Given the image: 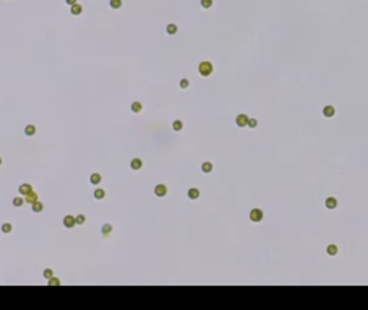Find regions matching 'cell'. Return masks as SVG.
<instances>
[{"label": "cell", "mask_w": 368, "mask_h": 310, "mask_svg": "<svg viewBox=\"0 0 368 310\" xmlns=\"http://www.w3.org/2000/svg\"><path fill=\"white\" fill-rule=\"evenodd\" d=\"M198 72H200L201 76H209V75L213 73V65L210 62H207V60L206 62H201L198 65Z\"/></svg>", "instance_id": "obj_1"}, {"label": "cell", "mask_w": 368, "mask_h": 310, "mask_svg": "<svg viewBox=\"0 0 368 310\" xmlns=\"http://www.w3.org/2000/svg\"><path fill=\"white\" fill-rule=\"evenodd\" d=\"M262 218H263V212H262V210L255 208V210H252V211H250V220H252L253 223H259V221H262Z\"/></svg>", "instance_id": "obj_2"}, {"label": "cell", "mask_w": 368, "mask_h": 310, "mask_svg": "<svg viewBox=\"0 0 368 310\" xmlns=\"http://www.w3.org/2000/svg\"><path fill=\"white\" fill-rule=\"evenodd\" d=\"M167 185H164V184H158V185H155V188H154V194L157 197H164V195H167Z\"/></svg>", "instance_id": "obj_3"}, {"label": "cell", "mask_w": 368, "mask_h": 310, "mask_svg": "<svg viewBox=\"0 0 368 310\" xmlns=\"http://www.w3.org/2000/svg\"><path fill=\"white\" fill-rule=\"evenodd\" d=\"M75 224H76V218L73 217V215H66L63 218V225H65L66 228H72Z\"/></svg>", "instance_id": "obj_4"}, {"label": "cell", "mask_w": 368, "mask_h": 310, "mask_svg": "<svg viewBox=\"0 0 368 310\" xmlns=\"http://www.w3.org/2000/svg\"><path fill=\"white\" fill-rule=\"evenodd\" d=\"M247 122H249V118H247V115H245V114L237 115V118H236V125H237V126H246V125H247Z\"/></svg>", "instance_id": "obj_5"}, {"label": "cell", "mask_w": 368, "mask_h": 310, "mask_svg": "<svg viewBox=\"0 0 368 310\" xmlns=\"http://www.w3.org/2000/svg\"><path fill=\"white\" fill-rule=\"evenodd\" d=\"M32 191H33V187L30 184H22L19 187V192L22 195H28L29 192H32Z\"/></svg>", "instance_id": "obj_6"}, {"label": "cell", "mask_w": 368, "mask_h": 310, "mask_svg": "<svg viewBox=\"0 0 368 310\" xmlns=\"http://www.w3.org/2000/svg\"><path fill=\"white\" fill-rule=\"evenodd\" d=\"M39 200V195L35 192V191H32V192H29L28 195H26V198H25V201L28 202V204H33V202H36Z\"/></svg>", "instance_id": "obj_7"}, {"label": "cell", "mask_w": 368, "mask_h": 310, "mask_svg": "<svg viewBox=\"0 0 368 310\" xmlns=\"http://www.w3.org/2000/svg\"><path fill=\"white\" fill-rule=\"evenodd\" d=\"M71 13L73 15V16H79L81 13H82V6L79 5V3H75V5L71 6Z\"/></svg>", "instance_id": "obj_8"}, {"label": "cell", "mask_w": 368, "mask_h": 310, "mask_svg": "<svg viewBox=\"0 0 368 310\" xmlns=\"http://www.w3.org/2000/svg\"><path fill=\"white\" fill-rule=\"evenodd\" d=\"M336 198L335 197H329V198H326V201H325V205H326V208H329V210H334L336 207Z\"/></svg>", "instance_id": "obj_9"}, {"label": "cell", "mask_w": 368, "mask_h": 310, "mask_svg": "<svg viewBox=\"0 0 368 310\" xmlns=\"http://www.w3.org/2000/svg\"><path fill=\"white\" fill-rule=\"evenodd\" d=\"M111 233H112V225H111L110 223H105L104 225H102V235H104V237H110Z\"/></svg>", "instance_id": "obj_10"}, {"label": "cell", "mask_w": 368, "mask_h": 310, "mask_svg": "<svg viewBox=\"0 0 368 310\" xmlns=\"http://www.w3.org/2000/svg\"><path fill=\"white\" fill-rule=\"evenodd\" d=\"M334 114H335V108H334V106L328 105V106H325V108H324V115L326 116V118L334 116Z\"/></svg>", "instance_id": "obj_11"}, {"label": "cell", "mask_w": 368, "mask_h": 310, "mask_svg": "<svg viewBox=\"0 0 368 310\" xmlns=\"http://www.w3.org/2000/svg\"><path fill=\"white\" fill-rule=\"evenodd\" d=\"M187 194H188V197L191 200H197L198 197H200V190H197V188H190Z\"/></svg>", "instance_id": "obj_12"}, {"label": "cell", "mask_w": 368, "mask_h": 310, "mask_svg": "<svg viewBox=\"0 0 368 310\" xmlns=\"http://www.w3.org/2000/svg\"><path fill=\"white\" fill-rule=\"evenodd\" d=\"M143 167V161L140 159V158H134L131 161V168L132 169H140Z\"/></svg>", "instance_id": "obj_13"}, {"label": "cell", "mask_w": 368, "mask_h": 310, "mask_svg": "<svg viewBox=\"0 0 368 310\" xmlns=\"http://www.w3.org/2000/svg\"><path fill=\"white\" fill-rule=\"evenodd\" d=\"M32 210H33V212H40V211H43V204L42 202L39 201H36V202H33L32 204Z\"/></svg>", "instance_id": "obj_14"}, {"label": "cell", "mask_w": 368, "mask_h": 310, "mask_svg": "<svg viewBox=\"0 0 368 310\" xmlns=\"http://www.w3.org/2000/svg\"><path fill=\"white\" fill-rule=\"evenodd\" d=\"M141 109H143V105H141V102H132V105H131V111H132V112L138 114V112H141Z\"/></svg>", "instance_id": "obj_15"}, {"label": "cell", "mask_w": 368, "mask_h": 310, "mask_svg": "<svg viewBox=\"0 0 368 310\" xmlns=\"http://www.w3.org/2000/svg\"><path fill=\"white\" fill-rule=\"evenodd\" d=\"M93 197H95L96 200H102V198L105 197V190H102V188L95 190V192H93Z\"/></svg>", "instance_id": "obj_16"}, {"label": "cell", "mask_w": 368, "mask_h": 310, "mask_svg": "<svg viewBox=\"0 0 368 310\" xmlns=\"http://www.w3.org/2000/svg\"><path fill=\"white\" fill-rule=\"evenodd\" d=\"M101 180H102V177H101V174H92L91 175V182H92L93 185H96V184H99L101 182Z\"/></svg>", "instance_id": "obj_17"}, {"label": "cell", "mask_w": 368, "mask_h": 310, "mask_svg": "<svg viewBox=\"0 0 368 310\" xmlns=\"http://www.w3.org/2000/svg\"><path fill=\"white\" fill-rule=\"evenodd\" d=\"M201 171H203V172H211V171H213V164L211 162H204L203 165H201Z\"/></svg>", "instance_id": "obj_18"}, {"label": "cell", "mask_w": 368, "mask_h": 310, "mask_svg": "<svg viewBox=\"0 0 368 310\" xmlns=\"http://www.w3.org/2000/svg\"><path fill=\"white\" fill-rule=\"evenodd\" d=\"M177 30H178V27H177V25H174V23H171V25L167 26V33H168V35H176Z\"/></svg>", "instance_id": "obj_19"}, {"label": "cell", "mask_w": 368, "mask_h": 310, "mask_svg": "<svg viewBox=\"0 0 368 310\" xmlns=\"http://www.w3.org/2000/svg\"><path fill=\"white\" fill-rule=\"evenodd\" d=\"M35 132H36V128L33 125H28L26 128H25V134L28 136H32V135H35Z\"/></svg>", "instance_id": "obj_20"}, {"label": "cell", "mask_w": 368, "mask_h": 310, "mask_svg": "<svg viewBox=\"0 0 368 310\" xmlns=\"http://www.w3.org/2000/svg\"><path fill=\"white\" fill-rule=\"evenodd\" d=\"M173 129L176 131V132L181 131V129H183V122H181V121H180V119L174 121V122H173Z\"/></svg>", "instance_id": "obj_21"}, {"label": "cell", "mask_w": 368, "mask_h": 310, "mask_svg": "<svg viewBox=\"0 0 368 310\" xmlns=\"http://www.w3.org/2000/svg\"><path fill=\"white\" fill-rule=\"evenodd\" d=\"M110 6L112 9H120L122 6V0H110Z\"/></svg>", "instance_id": "obj_22"}, {"label": "cell", "mask_w": 368, "mask_h": 310, "mask_svg": "<svg viewBox=\"0 0 368 310\" xmlns=\"http://www.w3.org/2000/svg\"><path fill=\"white\" fill-rule=\"evenodd\" d=\"M328 254L329 256H335L336 253H338V247H336L335 244H331V245H328Z\"/></svg>", "instance_id": "obj_23"}, {"label": "cell", "mask_w": 368, "mask_h": 310, "mask_svg": "<svg viewBox=\"0 0 368 310\" xmlns=\"http://www.w3.org/2000/svg\"><path fill=\"white\" fill-rule=\"evenodd\" d=\"M2 231H3L5 234L10 233V231H12V224L10 223H5L3 225H2Z\"/></svg>", "instance_id": "obj_24"}, {"label": "cell", "mask_w": 368, "mask_h": 310, "mask_svg": "<svg viewBox=\"0 0 368 310\" xmlns=\"http://www.w3.org/2000/svg\"><path fill=\"white\" fill-rule=\"evenodd\" d=\"M43 277L48 278V280H49V278H52V277H53V270H52V268H46V270L43 272Z\"/></svg>", "instance_id": "obj_25"}, {"label": "cell", "mask_w": 368, "mask_h": 310, "mask_svg": "<svg viewBox=\"0 0 368 310\" xmlns=\"http://www.w3.org/2000/svg\"><path fill=\"white\" fill-rule=\"evenodd\" d=\"M23 202H26L23 198H20V197H16V198L13 200V205H15V207H20V205H23Z\"/></svg>", "instance_id": "obj_26"}, {"label": "cell", "mask_w": 368, "mask_h": 310, "mask_svg": "<svg viewBox=\"0 0 368 310\" xmlns=\"http://www.w3.org/2000/svg\"><path fill=\"white\" fill-rule=\"evenodd\" d=\"M49 286H61V280L59 278H56V277H52V278H49Z\"/></svg>", "instance_id": "obj_27"}, {"label": "cell", "mask_w": 368, "mask_h": 310, "mask_svg": "<svg viewBox=\"0 0 368 310\" xmlns=\"http://www.w3.org/2000/svg\"><path fill=\"white\" fill-rule=\"evenodd\" d=\"M200 3H201V6H203L204 9H209V7L213 6V0H201Z\"/></svg>", "instance_id": "obj_28"}, {"label": "cell", "mask_w": 368, "mask_h": 310, "mask_svg": "<svg viewBox=\"0 0 368 310\" xmlns=\"http://www.w3.org/2000/svg\"><path fill=\"white\" fill-rule=\"evenodd\" d=\"M75 218H76V224H79V225H82V224H85V220H86L83 214H79V215H76V217H75Z\"/></svg>", "instance_id": "obj_29"}, {"label": "cell", "mask_w": 368, "mask_h": 310, "mask_svg": "<svg viewBox=\"0 0 368 310\" xmlns=\"http://www.w3.org/2000/svg\"><path fill=\"white\" fill-rule=\"evenodd\" d=\"M188 85H190V82L187 81V79H181V81H180V86H181L183 89H186V88H188Z\"/></svg>", "instance_id": "obj_30"}, {"label": "cell", "mask_w": 368, "mask_h": 310, "mask_svg": "<svg viewBox=\"0 0 368 310\" xmlns=\"http://www.w3.org/2000/svg\"><path fill=\"white\" fill-rule=\"evenodd\" d=\"M247 125L250 126V128H255V126L258 125V121H256V119H249V122H247Z\"/></svg>", "instance_id": "obj_31"}, {"label": "cell", "mask_w": 368, "mask_h": 310, "mask_svg": "<svg viewBox=\"0 0 368 310\" xmlns=\"http://www.w3.org/2000/svg\"><path fill=\"white\" fill-rule=\"evenodd\" d=\"M65 2H66V3H68V5H69V6H72V5H75V3H76L78 0H65Z\"/></svg>", "instance_id": "obj_32"}, {"label": "cell", "mask_w": 368, "mask_h": 310, "mask_svg": "<svg viewBox=\"0 0 368 310\" xmlns=\"http://www.w3.org/2000/svg\"><path fill=\"white\" fill-rule=\"evenodd\" d=\"M0 165H2V158H0Z\"/></svg>", "instance_id": "obj_33"}]
</instances>
